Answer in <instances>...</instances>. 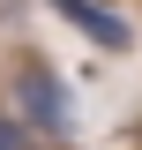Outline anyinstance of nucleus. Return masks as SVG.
<instances>
[{
    "label": "nucleus",
    "mask_w": 142,
    "mask_h": 150,
    "mask_svg": "<svg viewBox=\"0 0 142 150\" xmlns=\"http://www.w3.org/2000/svg\"><path fill=\"white\" fill-rule=\"evenodd\" d=\"M15 120L22 128H37V135H53V143H67L75 135V105H67V83H60L53 68H22L15 75Z\"/></svg>",
    "instance_id": "obj_1"
},
{
    "label": "nucleus",
    "mask_w": 142,
    "mask_h": 150,
    "mask_svg": "<svg viewBox=\"0 0 142 150\" xmlns=\"http://www.w3.org/2000/svg\"><path fill=\"white\" fill-rule=\"evenodd\" d=\"M45 8H53V15H67L75 30H82L90 45H105V53H127V45H135V30L112 15L105 0H45Z\"/></svg>",
    "instance_id": "obj_2"
},
{
    "label": "nucleus",
    "mask_w": 142,
    "mask_h": 150,
    "mask_svg": "<svg viewBox=\"0 0 142 150\" xmlns=\"http://www.w3.org/2000/svg\"><path fill=\"white\" fill-rule=\"evenodd\" d=\"M0 150H30V128H22L15 112H0Z\"/></svg>",
    "instance_id": "obj_3"
}]
</instances>
